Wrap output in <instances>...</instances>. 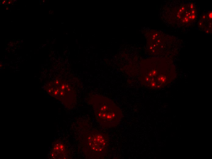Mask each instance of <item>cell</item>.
Instances as JSON below:
<instances>
[{
    "label": "cell",
    "instance_id": "6da1fadb",
    "mask_svg": "<svg viewBox=\"0 0 212 159\" xmlns=\"http://www.w3.org/2000/svg\"><path fill=\"white\" fill-rule=\"evenodd\" d=\"M98 122L106 128L116 127L122 117L120 109L111 100L105 97L94 95L90 100Z\"/></svg>",
    "mask_w": 212,
    "mask_h": 159
},
{
    "label": "cell",
    "instance_id": "277c9868",
    "mask_svg": "<svg viewBox=\"0 0 212 159\" xmlns=\"http://www.w3.org/2000/svg\"><path fill=\"white\" fill-rule=\"evenodd\" d=\"M48 91L53 97L68 106H72L76 100L75 92L67 83L57 80L48 84Z\"/></svg>",
    "mask_w": 212,
    "mask_h": 159
},
{
    "label": "cell",
    "instance_id": "7a4b0ae2",
    "mask_svg": "<svg viewBox=\"0 0 212 159\" xmlns=\"http://www.w3.org/2000/svg\"><path fill=\"white\" fill-rule=\"evenodd\" d=\"M83 141L85 151L92 158H100L106 155L108 140L105 134L97 130L87 132Z\"/></svg>",
    "mask_w": 212,
    "mask_h": 159
},
{
    "label": "cell",
    "instance_id": "3957f363",
    "mask_svg": "<svg viewBox=\"0 0 212 159\" xmlns=\"http://www.w3.org/2000/svg\"><path fill=\"white\" fill-rule=\"evenodd\" d=\"M175 74L161 71L155 68L143 70L140 78L142 84L152 89L162 88L170 84L175 79Z\"/></svg>",
    "mask_w": 212,
    "mask_h": 159
}]
</instances>
